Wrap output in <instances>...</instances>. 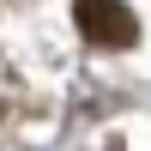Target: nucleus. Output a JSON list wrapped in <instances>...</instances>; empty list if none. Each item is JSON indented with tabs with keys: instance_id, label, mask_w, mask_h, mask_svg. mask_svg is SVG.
<instances>
[{
	"instance_id": "nucleus-1",
	"label": "nucleus",
	"mask_w": 151,
	"mask_h": 151,
	"mask_svg": "<svg viewBox=\"0 0 151 151\" xmlns=\"http://www.w3.org/2000/svg\"><path fill=\"white\" fill-rule=\"evenodd\" d=\"M73 18H79V30L91 36L97 48H133L139 42V18H133L127 0H79Z\"/></svg>"
}]
</instances>
